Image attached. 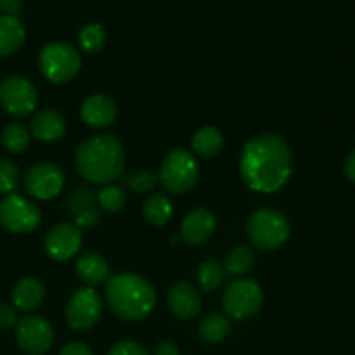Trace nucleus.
Returning <instances> with one entry per match:
<instances>
[{"instance_id": "obj_1", "label": "nucleus", "mask_w": 355, "mask_h": 355, "mask_svg": "<svg viewBox=\"0 0 355 355\" xmlns=\"http://www.w3.org/2000/svg\"><path fill=\"white\" fill-rule=\"evenodd\" d=\"M293 170V156L288 142L277 134L250 139L239 159V172L250 189L272 194L286 186Z\"/></svg>"}, {"instance_id": "obj_25", "label": "nucleus", "mask_w": 355, "mask_h": 355, "mask_svg": "<svg viewBox=\"0 0 355 355\" xmlns=\"http://www.w3.org/2000/svg\"><path fill=\"white\" fill-rule=\"evenodd\" d=\"M31 135L28 128L21 123H9L2 132V144L9 153L19 155V153L26 151L30 146Z\"/></svg>"}, {"instance_id": "obj_2", "label": "nucleus", "mask_w": 355, "mask_h": 355, "mask_svg": "<svg viewBox=\"0 0 355 355\" xmlns=\"http://www.w3.org/2000/svg\"><path fill=\"white\" fill-rule=\"evenodd\" d=\"M75 165L83 179L92 184L106 186L120 179L123 173L125 148L120 139L114 135H96L78 146Z\"/></svg>"}, {"instance_id": "obj_16", "label": "nucleus", "mask_w": 355, "mask_h": 355, "mask_svg": "<svg viewBox=\"0 0 355 355\" xmlns=\"http://www.w3.org/2000/svg\"><path fill=\"white\" fill-rule=\"evenodd\" d=\"M168 307L179 319H193L201 311V297L187 281H177L168 290Z\"/></svg>"}, {"instance_id": "obj_6", "label": "nucleus", "mask_w": 355, "mask_h": 355, "mask_svg": "<svg viewBox=\"0 0 355 355\" xmlns=\"http://www.w3.org/2000/svg\"><path fill=\"white\" fill-rule=\"evenodd\" d=\"M38 68L49 82L59 85L78 75L82 68V58L73 45L66 42H51L40 51Z\"/></svg>"}, {"instance_id": "obj_28", "label": "nucleus", "mask_w": 355, "mask_h": 355, "mask_svg": "<svg viewBox=\"0 0 355 355\" xmlns=\"http://www.w3.org/2000/svg\"><path fill=\"white\" fill-rule=\"evenodd\" d=\"M96 201L97 194L94 193L92 189H89V187H76V189H73L71 193L66 196L64 208L71 215H76L82 210H85V208L96 207Z\"/></svg>"}, {"instance_id": "obj_10", "label": "nucleus", "mask_w": 355, "mask_h": 355, "mask_svg": "<svg viewBox=\"0 0 355 355\" xmlns=\"http://www.w3.org/2000/svg\"><path fill=\"white\" fill-rule=\"evenodd\" d=\"M40 222V208L19 194H9L0 203V225L14 234L33 232Z\"/></svg>"}, {"instance_id": "obj_27", "label": "nucleus", "mask_w": 355, "mask_h": 355, "mask_svg": "<svg viewBox=\"0 0 355 355\" xmlns=\"http://www.w3.org/2000/svg\"><path fill=\"white\" fill-rule=\"evenodd\" d=\"M198 283H200V288L207 293L217 290L218 286L224 281V272H222V267L218 266L214 260H208V262H203L198 269Z\"/></svg>"}, {"instance_id": "obj_4", "label": "nucleus", "mask_w": 355, "mask_h": 355, "mask_svg": "<svg viewBox=\"0 0 355 355\" xmlns=\"http://www.w3.org/2000/svg\"><path fill=\"white\" fill-rule=\"evenodd\" d=\"M246 232L255 248L262 252H272L281 248L290 238V222L279 210L260 208L250 217Z\"/></svg>"}, {"instance_id": "obj_22", "label": "nucleus", "mask_w": 355, "mask_h": 355, "mask_svg": "<svg viewBox=\"0 0 355 355\" xmlns=\"http://www.w3.org/2000/svg\"><path fill=\"white\" fill-rule=\"evenodd\" d=\"M142 215H144V220L148 224L163 227V225L168 224L173 215L172 203L165 194H149V198L142 205Z\"/></svg>"}, {"instance_id": "obj_9", "label": "nucleus", "mask_w": 355, "mask_h": 355, "mask_svg": "<svg viewBox=\"0 0 355 355\" xmlns=\"http://www.w3.org/2000/svg\"><path fill=\"white\" fill-rule=\"evenodd\" d=\"M104 304L94 288H78L66 305V321L75 331H87L99 322Z\"/></svg>"}, {"instance_id": "obj_18", "label": "nucleus", "mask_w": 355, "mask_h": 355, "mask_svg": "<svg viewBox=\"0 0 355 355\" xmlns=\"http://www.w3.org/2000/svg\"><path fill=\"white\" fill-rule=\"evenodd\" d=\"M45 288L35 277H24L17 281L12 290V304L17 311L33 312L44 304Z\"/></svg>"}, {"instance_id": "obj_5", "label": "nucleus", "mask_w": 355, "mask_h": 355, "mask_svg": "<svg viewBox=\"0 0 355 355\" xmlns=\"http://www.w3.org/2000/svg\"><path fill=\"white\" fill-rule=\"evenodd\" d=\"M200 177V166L191 151L172 149L163 159L158 172V182L172 194H184L193 189Z\"/></svg>"}, {"instance_id": "obj_33", "label": "nucleus", "mask_w": 355, "mask_h": 355, "mask_svg": "<svg viewBox=\"0 0 355 355\" xmlns=\"http://www.w3.org/2000/svg\"><path fill=\"white\" fill-rule=\"evenodd\" d=\"M101 214L96 207H89L75 215V225L78 229H90L99 224Z\"/></svg>"}, {"instance_id": "obj_23", "label": "nucleus", "mask_w": 355, "mask_h": 355, "mask_svg": "<svg viewBox=\"0 0 355 355\" xmlns=\"http://www.w3.org/2000/svg\"><path fill=\"white\" fill-rule=\"evenodd\" d=\"M229 331H231V324L229 319L220 314H210L207 318L201 319L200 326H198V335L203 342L207 343H220L227 338Z\"/></svg>"}, {"instance_id": "obj_34", "label": "nucleus", "mask_w": 355, "mask_h": 355, "mask_svg": "<svg viewBox=\"0 0 355 355\" xmlns=\"http://www.w3.org/2000/svg\"><path fill=\"white\" fill-rule=\"evenodd\" d=\"M17 322L16 307L9 304H0V328L7 329Z\"/></svg>"}, {"instance_id": "obj_14", "label": "nucleus", "mask_w": 355, "mask_h": 355, "mask_svg": "<svg viewBox=\"0 0 355 355\" xmlns=\"http://www.w3.org/2000/svg\"><path fill=\"white\" fill-rule=\"evenodd\" d=\"M217 220L211 211L205 208H196L184 217L180 225V239L191 246H200L214 236Z\"/></svg>"}, {"instance_id": "obj_12", "label": "nucleus", "mask_w": 355, "mask_h": 355, "mask_svg": "<svg viewBox=\"0 0 355 355\" xmlns=\"http://www.w3.org/2000/svg\"><path fill=\"white\" fill-rule=\"evenodd\" d=\"M62 187H64V172L54 163H37L24 175V189L37 200H52L62 193Z\"/></svg>"}, {"instance_id": "obj_13", "label": "nucleus", "mask_w": 355, "mask_h": 355, "mask_svg": "<svg viewBox=\"0 0 355 355\" xmlns=\"http://www.w3.org/2000/svg\"><path fill=\"white\" fill-rule=\"evenodd\" d=\"M83 243L82 231L75 224L62 222L54 225L45 236V252L55 262H66L71 260L80 252Z\"/></svg>"}, {"instance_id": "obj_30", "label": "nucleus", "mask_w": 355, "mask_h": 355, "mask_svg": "<svg viewBox=\"0 0 355 355\" xmlns=\"http://www.w3.org/2000/svg\"><path fill=\"white\" fill-rule=\"evenodd\" d=\"M123 182L125 186H127L130 191H134V193L148 194L151 193V191L156 187V184H158V175L153 172H137L125 177Z\"/></svg>"}, {"instance_id": "obj_21", "label": "nucleus", "mask_w": 355, "mask_h": 355, "mask_svg": "<svg viewBox=\"0 0 355 355\" xmlns=\"http://www.w3.org/2000/svg\"><path fill=\"white\" fill-rule=\"evenodd\" d=\"M193 151L201 158H214L224 149V135L215 127H203L193 135Z\"/></svg>"}, {"instance_id": "obj_32", "label": "nucleus", "mask_w": 355, "mask_h": 355, "mask_svg": "<svg viewBox=\"0 0 355 355\" xmlns=\"http://www.w3.org/2000/svg\"><path fill=\"white\" fill-rule=\"evenodd\" d=\"M107 355H151L148 350L144 349L139 343L130 342V340H123V342L114 343L113 347L110 349Z\"/></svg>"}, {"instance_id": "obj_17", "label": "nucleus", "mask_w": 355, "mask_h": 355, "mask_svg": "<svg viewBox=\"0 0 355 355\" xmlns=\"http://www.w3.org/2000/svg\"><path fill=\"white\" fill-rule=\"evenodd\" d=\"M66 120L59 111L42 110L31 120V135L42 142H55L64 137Z\"/></svg>"}, {"instance_id": "obj_20", "label": "nucleus", "mask_w": 355, "mask_h": 355, "mask_svg": "<svg viewBox=\"0 0 355 355\" xmlns=\"http://www.w3.org/2000/svg\"><path fill=\"white\" fill-rule=\"evenodd\" d=\"M26 38L23 23L17 16H0V58L19 51Z\"/></svg>"}, {"instance_id": "obj_36", "label": "nucleus", "mask_w": 355, "mask_h": 355, "mask_svg": "<svg viewBox=\"0 0 355 355\" xmlns=\"http://www.w3.org/2000/svg\"><path fill=\"white\" fill-rule=\"evenodd\" d=\"M153 355H180V352H179V347H177L175 343L165 340V342H159L158 345L155 347Z\"/></svg>"}, {"instance_id": "obj_8", "label": "nucleus", "mask_w": 355, "mask_h": 355, "mask_svg": "<svg viewBox=\"0 0 355 355\" xmlns=\"http://www.w3.org/2000/svg\"><path fill=\"white\" fill-rule=\"evenodd\" d=\"M0 104H2L3 111L10 116H28L37 110V87L24 76H7L0 83Z\"/></svg>"}, {"instance_id": "obj_26", "label": "nucleus", "mask_w": 355, "mask_h": 355, "mask_svg": "<svg viewBox=\"0 0 355 355\" xmlns=\"http://www.w3.org/2000/svg\"><path fill=\"white\" fill-rule=\"evenodd\" d=\"M78 42L87 54H96L106 45V31L99 23H89L80 30Z\"/></svg>"}, {"instance_id": "obj_11", "label": "nucleus", "mask_w": 355, "mask_h": 355, "mask_svg": "<svg viewBox=\"0 0 355 355\" xmlns=\"http://www.w3.org/2000/svg\"><path fill=\"white\" fill-rule=\"evenodd\" d=\"M16 340L26 354L44 355L54 343V328L42 315H24L16 322Z\"/></svg>"}, {"instance_id": "obj_3", "label": "nucleus", "mask_w": 355, "mask_h": 355, "mask_svg": "<svg viewBox=\"0 0 355 355\" xmlns=\"http://www.w3.org/2000/svg\"><path fill=\"white\" fill-rule=\"evenodd\" d=\"M107 305L123 321H141L156 305V290L139 274L121 272L106 281Z\"/></svg>"}, {"instance_id": "obj_7", "label": "nucleus", "mask_w": 355, "mask_h": 355, "mask_svg": "<svg viewBox=\"0 0 355 355\" xmlns=\"http://www.w3.org/2000/svg\"><path fill=\"white\" fill-rule=\"evenodd\" d=\"M224 311L234 321H245L259 314L263 305V291L252 279H239L232 283L224 293Z\"/></svg>"}, {"instance_id": "obj_24", "label": "nucleus", "mask_w": 355, "mask_h": 355, "mask_svg": "<svg viewBox=\"0 0 355 355\" xmlns=\"http://www.w3.org/2000/svg\"><path fill=\"white\" fill-rule=\"evenodd\" d=\"M255 266V253L248 246H236L225 257V270L231 276H243Z\"/></svg>"}, {"instance_id": "obj_31", "label": "nucleus", "mask_w": 355, "mask_h": 355, "mask_svg": "<svg viewBox=\"0 0 355 355\" xmlns=\"http://www.w3.org/2000/svg\"><path fill=\"white\" fill-rule=\"evenodd\" d=\"M19 182V168L14 162L2 159L0 162V194H14V189Z\"/></svg>"}, {"instance_id": "obj_15", "label": "nucleus", "mask_w": 355, "mask_h": 355, "mask_svg": "<svg viewBox=\"0 0 355 355\" xmlns=\"http://www.w3.org/2000/svg\"><path fill=\"white\" fill-rule=\"evenodd\" d=\"M80 114L87 127L106 128L116 118V104L106 94H92L83 101Z\"/></svg>"}, {"instance_id": "obj_19", "label": "nucleus", "mask_w": 355, "mask_h": 355, "mask_svg": "<svg viewBox=\"0 0 355 355\" xmlns=\"http://www.w3.org/2000/svg\"><path fill=\"white\" fill-rule=\"evenodd\" d=\"M76 274L90 288L110 279V266L106 259L96 252H87L76 260Z\"/></svg>"}, {"instance_id": "obj_29", "label": "nucleus", "mask_w": 355, "mask_h": 355, "mask_svg": "<svg viewBox=\"0 0 355 355\" xmlns=\"http://www.w3.org/2000/svg\"><path fill=\"white\" fill-rule=\"evenodd\" d=\"M125 201H127V196H125L123 189L114 186V184H106V186L97 193V203H99V207L103 208V210L111 211V214L120 211L121 208L125 207Z\"/></svg>"}, {"instance_id": "obj_37", "label": "nucleus", "mask_w": 355, "mask_h": 355, "mask_svg": "<svg viewBox=\"0 0 355 355\" xmlns=\"http://www.w3.org/2000/svg\"><path fill=\"white\" fill-rule=\"evenodd\" d=\"M21 6H23V0H0V10L7 16H16Z\"/></svg>"}, {"instance_id": "obj_35", "label": "nucleus", "mask_w": 355, "mask_h": 355, "mask_svg": "<svg viewBox=\"0 0 355 355\" xmlns=\"http://www.w3.org/2000/svg\"><path fill=\"white\" fill-rule=\"evenodd\" d=\"M59 355H94L92 350H90L89 345L82 342H71L66 347H62Z\"/></svg>"}, {"instance_id": "obj_38", "label": "nucleus", "mask_w": 355, "mask_h": 355, "mask_svg": "<svg viewBox=\"0 0 355 355\" xmlns=\"http://www.w3.org/2000/svg\"><path fill=\"white\" fill-rule=\"evenodd\" d=\"M345 177L355 184V149L350 151V155L345 159Z\"/></svg>"}]
</instances>
